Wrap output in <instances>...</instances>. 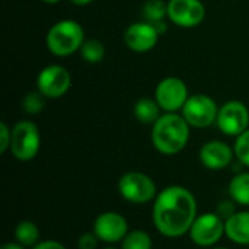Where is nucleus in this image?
<instances>
[{
    "instance_id": "nucleus-1",
    "label": "nucleus",
    "mask_w": 249,
    "mask_h": 249,
    "mask_svg": "<svg viewBox=\"0 0 249 249\" xmlns=\"http://www.w3.org/2000/svg\"><path fill=\"white\" fill-rule=\"evenodd\" d=\"M194 194L181 187L171 185L158 193L153 204V225L166 238H179L190 232L197 217Z\"/></svg>"
},
{
    "instance_id": "nucleus-2",
    "label": "nucleus",
    "mask_w": 249,
    "mask_h": 249,
    "mask_svg": "<svg viewBox=\"0 0 249 249\" xmlns=\"http://www.w3.org/2000/svg\"><path fill=\"white\" fill-rule=\"evenodd\" d=\"M190 140V124L182 115L168 112L153 124L152 143L162 155H177L184 150Z\"/></svg>"
},
{
    "instance_id": "nucleus-3",
    "label": "nucleus",
    "mask_w": 249,
    "mask_h": 249,
    "mask_svg": "<svg viewBox=\"0 0 249 249\" xmlns=\"http://www.w3.org/2000/svg\"><path fill=\"white\" fill-rule=\"evenodd\" d=\"M45 42L51 54L57 57H67L82 48L85 42V31L79 22L73 19H63L50 28Z\"/></svg>"
},
{
    "instance_id": "nucleus-4",
    "label": "nucleus",
    "mask_w": 249,
    "mask_h": 249,
    "mask_svg": "<svg viewBox=\"0 0 249 249\" xmlns=\"http://www.w3.org/2000/svg\"><path fill=\"white\" fill-rule=\"evenodd\" d=\"M41 146L39 130L35 123L22 120L16 123L12 128V140H10V152L20 162L32 160Z\"/></svg>"
},
{
    "instance_id": "nucleus-5",
    "label": "nucleus",
    "mask_w": 249,
    "mask_h": 249,
    "mask_svg": "<svg viewBox=\"0 0 249 249\" xmlns=\"http://www.w3.org/2000/svg\"><path fill=\"white\" fill-rule=\"evenodd\" d=\"M118 191L121 197L133 204H144L156 198L158 188L155 181L139 171L125 172L118 181Z\"/></svg>"
},
{
    "instance_id": "nucleus-6",
    "label": "nucleus",
    "mask_w": 249,
    "mask_h": 249,
    "mask_svg": "<svg viewBox=\"0 0 249 249\" xmlns=\"http://www.w3.org/2000/svg\"><path fill=\"white\" fill-rule=\"evenodd\" d=\"M219 114L217 104L207 95L197 93L188 98L182 108V117L190 124V127L206 128L216 123Z\"/></svg>"
},
{
    "instance_id": "nucleus-7",
    "label": "nucleus",
    "mask_w": 249,
    "mask_h": 249,
    "mask_svg": "<svg viewBox=\"0 0 249 249\" xmlns=\"http://www.w3.org/2000/svg\"><path fill=\"white\" fill-rule=\"evenodd\" d=\"M188 235L198 247H213L225 235V220L216 213H203L196 217Z\"/></svg>"
},
{
    "instance_id": "nucleus-8",
    "label": "nucleus",
    "mask_w": 249,
    "mask_h": 249,
    "mask_svg": "<svg viewBox=\"0 0 249 249\" xmlns=\"http://www.w3.org/2000/svg\"><path fill=\"white\" fill-rule=\"evenodd\" d=\"M188 98L190 95L185 82L175 76L162 79L155 90L156 102L166 112H177L178 109H182Z\"/></svg>"
},
{
    "instance_id": "nucleus-9",
    "label": "nucleus",
    "mask_w": 249,
    "mask_h": 249,
    "mask_svg": "<svg viewBox=\"0 0 249 249\" xmlns=\"http://www.w3.org/2000/svg\"><path fill=\"white\" fill-rule=\"evenodd\" d=\"M216 124L219 130L232 137L241 136L248 130L249 111L247 105L241 101H229L219 108Z\"/></svg>"
},
{
    "instance_id": "nucleus-10",
    "label": "nucleus",
    "mask_w": 249,
    "mask_h": 249,
    "mask_svg": "<svg viewBox=\"0 0 249 249\" xmlns=\"http://www.w3.org/2000/svg\"><path fill=\"white\" fill-rule=\"evenodd\" d=\"M71 86V76L69 70L58 64L44 67L36 77L38 90L50 99L61 98L69 92Z\"/></svg>"
},
{
    "instance_id": "nucleus-11",
    "label": "nucleus",
    "mask_w": 249,
    "mask_h": 249,
    "mask_svg": "<svg viewBox=\"0 0 249 249\" xmlns=\"http://www.w3.org/2000/svg\"><path fill=\"white\" fill-rule=\"evenodd\" d=\"M128 232V222L117 212L101 213L93 222V233L99 241L109 245L121 242Z\"/></svg>"
},
{
    "instance_id": "nucleus-12",
    "label": "nucleus",
    "mask_w": 249,
    "mask_h": 249,
    "mask_svg": "<svg viewBox=\"0 0 249 249\" xmlns=\"http://www.w3.org/2000/svg\"><path fill=\"white\" fill-rule=\"evenodd\" d=\"M168 18L181 28H196L206 18L201 0H169Z\"/></svg>"
},
{
    "instance_id": "nucleus-13",
    "label": "nucleus",
    "mask_w": 249,
    "mask_h": 249,
    "mask_svg": "<svg viewBox=\"0 0 249 249\" xmlns=\"http://www.w3.org/2000/svg\"><path fill=\"white\" fill-rule=\"evenodd\" d=\"M159 31L149 22L131 23L124 32L125 45L134 53H147L155 48L159 39Z\"/></svg>"
},
{
    "instance_id": "nucleus-14",
    "label": "nucleus",
    "mask_w": 249,
    "mask_h": 249,
    "mask_svg": "<svg viewBox=\"0 0 249 249\" xmlns=\"http://www.w3.org/2000/svg\"><path fill=\"white\" fill-rule=\"evenodd\" d=\"M198 156L204 168L210 171H220L232 163L235 150L225 142L212 140L201 146Z\"/></svg>"
},
{
    "instance_id": "nucleus-15",
    "label": "nucleus",
    "mask_w": 249,
    "mask_h": 249,
    "mask_svg": "<svg viewBox=\"0 0 249 249\" xmlns=\"http://www.w3.org/2000/svg\"><path fill=\"white\" fill-rule=\"evenodd\" d=\"M225 235L238 245H249V212H236L225 222Z\"/></svg>"
},
{
    "instance_id": "nucleus-16",
    "label": "nucleus",
    "mask_w": 249,
    "mask_h": 249,
    "mask_svg": "<svg viewBox=\"0 0 249 249\" xmlns=\"http://www.w3.org/2000/svg\"><path fill=\"white\" fill-rule=\"evenodd\" d=\"M160 109L156 99L142 98L134 105V117L142 124H155L160 118Z\"/></svg>"
},
{
    "instance_id": "nucleus-17",
    "label": "nucleus",
    "mask_w": 249,
    "mask_h": 249,
    "mask_svg": "<svg viewBox=\"0 0 249 249\" xmlns=\"http://www.w3.org/2000/svg\"><path fill=\"white\" fill-rule=\"evenodd\" d=\"M229 196L235 203L249 206V172L238 174L232 178L229 182Z\"/></svg>"
},
{
    "instance_id": "nucleus-18",
    "label": "nucleus",
    "mask_w": 249,
    "mask_h": 249,
    "mask_svg": "<svg viewBox=\"0 0 249 249\" xmlns=\"http://www.w3.org/2000/svg\"><path fill=\"white\" fill-rule=\"evenodd\" d=\"M15 238L16 242L20 244L22 247L34 248L39 242V229L34 222L29 220L19 222L18 226L15 228Z\"/></svg>"
},
{
    "instance_id": "nucleus-19",
    "label": "nucleus",
    "mask_w": 249,
    "mask_h": 249,
    "mask_svg": "<svg viewBox=\"0 0 249 249\" xmlns=\"http://www.w3.org/2000/svg\"><path fill=\"white\" fill-rule=\"evenodd\" d=\"M168 16V3L163 0H147L143 6V18L146 22L155 25L163 22V18Z\"/></svg>"
},
{
    "instance_id": "nucleus-20",
    "label": "nucleus",
    "mask_w": 249,
    "mask_h": 249,
    "mask_svg": "<svg viewBox=\"0 0 249 249\" xmlns=\"http://www.w3.org/2000/svg\"><path fill=\"white\" fill-rule=\"evenodd\" d=\"M153 241L150 235L144 231H130L127 236L121 241V249H152Z\"/></svg>"
},
{
    "instance_id": "nucleus-21",
    "label": "nucleus",
    "mask_w": 249,
    "mask_h": 249,
    "mask_svg": "<svg viewBox=\"0 0 249 249\" xmlns=\"http://www.w3.org/2000/svg\"><path fill=\"white\" fill-rule=\"evenodd\" d=\"M80 54L86 63L90 64L101 63L105 57V45L99 39H88L83 42L80 48Z\"/></svg>"
},
{
    "instance_id": "nucleus-22",
    "label": "nucleus",
    "mask_w": 249,
    "mask_h": 249,
    "mask_svg": "<svg viewBox=\"0 0 249 249\" xmlns=\"http://www.w3.org/2000/svg\"><path fill=\"white\" fill-rule=\"evenodd\" d=\"M44 107H45V96L38 89L28 92L22 99V109L29 115L39 114L44 109Z\"/></svg>"
},
{
    "instance_id": "nucleus-23",
    "label": "nucleus",
    "mask_w": 249,
    "mask_h": 249,
    "mask_svg": "<svg viewBox=\"0 0 249 249\" xmlns=\"http://www.w3.org/2000/svg\"><path fill=\"white\" fill-rule=\"evenodd\" d=\"M233 150H235L236 159H238L242 165L249 166V128L247 131H244L241 136L236 137Z\"/></svg>"
},
{
    "instance_id": "nucleus-24",
    "label": "nucleus",
    "mask_w": 249,
    "mask_h": 249,
    "mask_svg": "<svg viewBox=\"0 0 249 249\" xmlns=\"http://www.w3.org/2000/svg\"><path fill=\"white\" fill-rule=\"evenodd\" d=\"M98 236L93 232H88L79 236L77 239V249H96L98 247Z\"/></svg>"
},
{
    "instance_id": "nucleus-25",
    "label": "nucleus",
    "mask_w": 249,
    "mask_h": 249,
    "mask_svg": "<svg viewBox=\"0 0 249 249\" xmlns=\"http://www.w3.org/2000/svg\"><path fill=\"white\" fill-rule=\"evenodd\" d=\"M10 140H12V130L6 123H0V153H4L10 149Z\"/></svg>"
},
{
    "instance_id": "nucleus-26",
    "label": "nucleus",
    "mask_w": 249,
    "mask_h": 249,
    "mask_svg": "<svg viewBox=\"0 0 249 249\" xmlns=\"http://www.w3.org/2000/svg\"><path fill=\"white\" fill-rule=\"evenodd\" d=\"M235 201L232 200V201H220L219 204H217V207H216V214L217 216H220L225 222L229 219V217H232L235 213H236V210H235V204H233Z\"/></svg>"
},
{
    "instance_id": "nucleus-27",
    "label": "nucleus",
    "mask_w": 249,
    "mask_h": 249,
    "mask_svg": "<svg viewBox=\"0 0 249 249\" xmlns=\"http://www.w3.org/2000/svg\"><path fill=\"white\" fill-rule=\"evenodd\" d=\"M32 249H66V247L57 241L48 239V241H39Z\"/></svg>"
},
{
    "instance_id": "nucleus-28",
    "label": "nucleus",
    "mask_w": 249,
    "mask_h": 249,
    "mask_svg": "<svg viewBox=\"0 0 249 249\" xmlns=\"http://www.w3.org/2000/svg\"><path fill=\"white\" fill-rule=\"evenodd\" d=\"M25 247H22L20 244H18V242H6V244H3L1 245V248L0 249H23Z\"/></svg>"
},
{
    "instance_id": "nucleus-29",
    "label": "nucleus",
    "mask_w": 249,
    "mask_h": 249,
    "mask_svg": "<svg viewBox=\"0 0 249 249\" xmlns=\"http://www.w3.org/2000/svg\"><path fill=\"white\" fill-rule=\"evenodd\" d=\"M73 4H76V6H86V4H89V3H92L93 0H70Z\"/></svg>"
},
{
    "instance_id": "nucleus-30",
    "label": "nucleus",
    "mask_w": 249,
    "mask_h": 249,
    "mask_svg": "<svg viewBox=\"0 0 249 249\" xmlns=\"http://www.w3.org/2000/svg\"><path fill=\"white\" fill-rule=\"evenodd\" d=\"M41 1H44V3H47V4H55V3H58L60 0H41Z\"/></svg>"
},
{
    "instance_id": "nucleus-31",
    "label": "nucleus",
    "mask_w": 249,
    "mask_h": 249,
    "mask_svg": "<svg viewBox=\"0 0 249 249\" xmlns=\"http://www.w3.org/2000/svg\"><path fill=\"white\" fill-rule=\"evenodd\" d=\"M104 249H117V248H114V247H107V248H104Z\"/></svg>"
},
{
    "instance_id": "nucleus-32",
    "label": "nucleus",
    "mask_w": 249,
    "mask_h": 249,
    "mask_svg": "<svg viewBox=\"0 0 249 249\" xmlns=\"http://www.w3.org/2000/svg\"><path fill=\"white\" fill-rule=\"evenodd\" d=\"M213 249H228V248H222V247H220V248H213Z\"/></svg>"
}]
</instances>
